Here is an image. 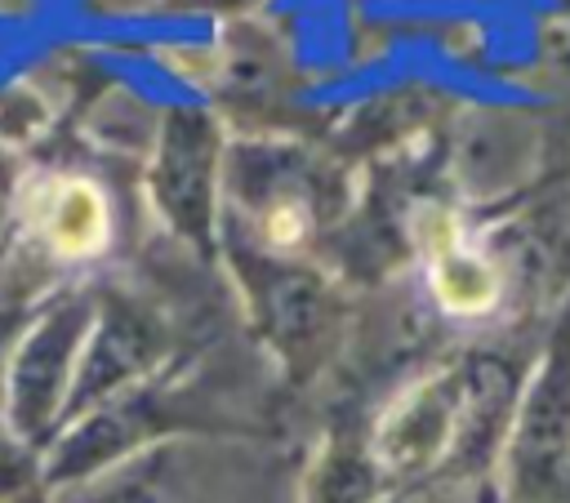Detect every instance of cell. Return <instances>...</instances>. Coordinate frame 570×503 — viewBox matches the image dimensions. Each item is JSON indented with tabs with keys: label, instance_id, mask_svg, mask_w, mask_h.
I'll return each mask as SVG.
<instances>
[{
	"label": "cell",
	"instance_id": "1",
	"mask_svg": "<svg viewBox=\"0 0 570 503\" xmlns=\"http://www.w3.org/2000/svg\"><path fill=\"white\" fill-rule=\"evenodd\" d=\"M419 240L432 263V294L445 312L476 316L490 312L499 298V272L463 245V227L450 209H428L419 218Z\"/></svg>",
	"mask_w": 570,
	"mask_h": 503
},
{
	"label": "cell",
	"instance_id": "2",
	"mask_svg": "<svg viewBox=\"0 0 570 503\" xmlns=\"http://www.w3.org/2000/svg\"><path fill=\"white\" fill-rule=\"evenodd\" d=\"M36 223L58 254H94L107 236V200L85 178H53L36 196Z\"/></svg>",
	"mask_w": 570,
	"mask_h": 503
},
{
	"label": "cell",
	"instance_id": "3",
	"mask_svg": "<svg viewBox=\"0 0 570 503\" xmlns=\"http://www.w3.org/2000/svg\"><path fill=\"white\" fill-rule=\"evenodd\" d=\"M267 236H272L276 245H289V240H298V236H303V218H298L294 209H285V205H281V209H272V214H267Z\"/></svg>",
	"mask_w": 570,
	"mask_h": 503
}]
</instances>
